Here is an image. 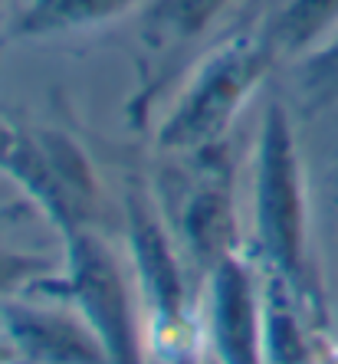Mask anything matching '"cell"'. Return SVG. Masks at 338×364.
I'll use <instances>...</instances> for the list:
<instances>
[{"instance_id": "6da1fadb", "label": "cell", "mask_w": 338, "mask_h": 364, "mask_svg": "<svg viewBox=\"0 0 338 364\" xmlns=\"http://www.w3.org/2000/svg\"><path fill=\"white\" fill-rule=\"evenodd\" d=\"M266 66V50L253 40H237L207 63L181 109L161 128V144L168 148H204L233 119L240 99L260 79Z\"/></svg>"}, {"instance_id": "7a4b0ae2", "label": "cell", "mask_w": 338, "mask_h": 364, "mask_svg": "<svg viewBox=\"0 0 338 364\" xmlns=\"http://www.w3.org/2000/svg\"><path fill=\"white\" fill-rule=\"evenodd\" d=\"M256 223L266 256L279 272L296 279L302 263V203H299L296 154L289 125L279 105L266 115L260 144V181H256Z\"/></svg>"}, {"instance_id": "3957f363", "label": "cell", "mask_w": 338, "mask_h": 364, "mask_svg": "<svg viewBox=\"0 0 338 364\" xmlns=\"http://www.w3.org/2000/svg\"><path fill=\"white\" fill-rule=\"evenodd\" d=\"M69 266H73V292L83 312L89 315L112 364H142L135 345V325L128 312L125 282H122L115 259L105 246L95 243L89 233H69Z\"/></svg>"}, {"instance_id": "277c9868", "label": "cell", "mask_w": 338, "mask_h": 364, "mask_svg": "<svg viewBox=\"0 0 338 364\" xmlns=\"http://www.w3.org/2000/svg\"><path fill=\"white\" fill-rule=\"evenodd\" d=\"M10 338L20 351L43 364H112L105 348H99L79 325L60 315L33 312V309H4Z\"/></svg>"}, {"instance_id": "5b68a950", "label": "cell", "mask_w": 338, "mask_h": 364, "mask_svg": "<svg viewBox=\"0 0 338 364\" xmlns=\"http://www.w3.org/2000/svg\"><path fill=\"white\" fill-rule=\"evenodd\" d=\"M213 341L223 364H260L250 279L233 259H220L213 282Z\"/></svg>"}, {"instance_id": "8992f818", "label": "cell", "mask_w": 338, "mask_h": 364, "mask_svg": "<svg viewBox=\"0 0 338 364\" xmlns=\"http://www.w3.org/2000/svg\"><path fill=\"white\" fill-rule=\"evenodd\" d=\"M132 246H135L144 292H148V302H152L158 322L164 328H178L181 302H184L178 269H174V259H171L168 246L161 240L158 223L138 207H132Z\"/></svg>"}, {"instance_id": "52a82bcc", "label": "cell", "mask_w": 338, "mask_h": 364, "mask_svg": "<svg viewBox=\"0 0 338 364\" xmlns=\"http://www.w3.org/2000/svg\"><path fill=\"white\" fill-rule=\"evenodd\" d=\"M135 0H36L17 23L20 36L69 33L79 26H93L128 10Z\"/></svg>"}, {"instance_id": "ba28073f", "label": "cell", "mask_w": 338, "mask_h": 364, "mask_svg": "<svg viewBox=\"0 0 338 364\" xmlns=\"http://www.w3.org/2000/svg\"><path fill=\"white\" fill-rule=\"evenodd\" d=\"M227 0H158L144 17V40L154 50H171L194 40Z\"/></svg>"}, {"instance_id": "9c48e42d", "label": "cell", "mask_w": 338, "mask_h": 364, "mask_svg": "<svg viewBox=\"0 0 338 364\" xmlns=\"http://www.w3.org/2000/svg\"><path fill=\"white\" fill-rule=\"evenodd\" d=\"M187 237H191V246L197 250L201 259H213L220 256L223 243L230 237V207L227 197L220 191H204L191 200L187 207Z\"/></svg>"}, {"instance_id": "30bf717a", "label": "cell", "mask_w": 338, "mask_h": 364, "mask_svg": "<svg viewBox=\"0 0 338 364\" xmlns=\"http://www.w3.org/2000/svg\"><path fill=\"white\" fill-rule=\"evenodd\" d=\"M338 14V0H292V7L279 17L276 30H273V43L279 50H302L305 43L319 36V30L332 23Z\"/></svg>"}, {"instance_id": "8fae6325", "label": "cell", "mask_w": 338, "mask_h": 364, "mask_svg": "<svg viewBox=\"0 0 338 364\" xmlns=\"http://www.w3.org/2000/svg\"><path fill=\"white\" fill-rule=\"evenodd\" d=\"M305 89L319 102L338 95V46H332L329 53H322L319 60L305 66Z\"/></svg>"}, {"instance_id": "7c38bea8", "label": "cell", "mask_w": 338, "mask_h": 364, "mask_svg": "<svg viewBox=\"0 0 338 364\" xmlns=\"http://www.w3.org/2000/svg\"><path fill=\"white\" fill-rule=\"evenodd\" d=\"M40 259H30V256H14V253H0V292L10 286H17L20 279H26L30 272L40 269Z\"/></svg>"}, {"instance_id": "4fadbf2b", "label": "cell", "mask_w": 338, "mask_h": 364, "mask_svg": "<svg viewBox=\"0 0 338 364\" xmlns=\"http://www.w3.org/2000/svg\"><path fill=\"white\" fill-rule=\"evenodd\" d=\"M23 151H26V138H20L17 132H10L7 125H0V168L17 174L20 161H23Z\"/></svg>"}]
</instances>
